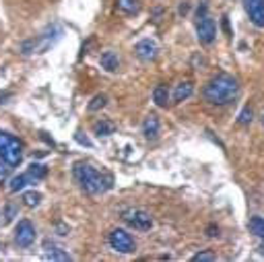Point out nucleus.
<instances>
[{
	"label": "nucleus",
	"mask_w": 264,
	"mask_h": 262,
	"mask_svg": "<svg viewBox=\"0 0 264 262\" xmlns=\"http://www.w3.org/2000/svg\"><path fill=\"white\" fill-rule=\"evenodd\" d=\"M238 95H240V83L236 77H231L227 73H219L203 89L205 102L211 106H227L234 102Z\"/></svg>",
	"instance_id": "obj_1"
},
{
	"label": "nucleus",
	"mask_w": 264,
	"mask_h": 262,
	"mask_svg": "<svg viewBox=\"0 0 264 262\" xmlns=\"http://www.w3.org/2000/svg\"><path fill=\"white\" fill-rule=\"evenodd\" d=\"M73 176H75L79 188H81L83 192L91 194V196L110 190V188H112V182H114L112 176H106V174H102V172H97L93 166H89V163H85V161L75 163Z\"/></svg>",
	"instance_id": "obj_2"
},
{
	"label": "nucleus",
	"mask_w": 264,
	"mask_h": 262,
	"mask_svg": "<svg viewBox=\"0 0 264 262\" xmlns=\"http://www.w3.org/2000/svg\"><path fill=\"white\" fill-rule=\"evenodd\" d=\"M60 34L62 31L58 27H52L48 31H44V34L31 38V40H25L21 44V54L23 56H33V54H46L58 40H60Z\"/></svg>",
	"instance_id": "obj_3"
},
{
	"label": "nucleus",
	"mask_w": 264,
	"mask_h": 262,
	"mask_svg": "<svg viewBox=\"0 0 264 262\" xmlns=\"http://www.w3.org/2000/svg\"><path fill=\"white\" fill-rule=\"evenodd\" d=\"M0 159L7 161L11 168L21 166V161H23V145H21V141L7 135V133H0Z\"/></svg>",
	"instance_id": "obj_4"
},
{
	"label": "nucleus",
	"mask_w": 264,
	"mask_h": 262,
	"mask_svg": "<svg viewBox=\"0 0 264 262\" xmlns=\"http://www.w3.org/2000/svg\"><path fill=\"white\" fill-rule=\"evenodd\" d=\"M122 221L128 227L137 229V232H149V229L153 227V217L143 209H124L122 211Z\"/></svg>",
	"instance_id": "obj_5"
},
{
	"label": "nucleus",
	"mask_w": 264,
	"mask_h": 262,
	"mask_svg": "<svg viewBox=\"0 0 264 262\" xmlns=\"http://www.w3.org/2000/svg\"><path fill=\"white\" fill-rule=\"evenodd\" d=\"M108 242H110L112 250H116L120 254H132L137 250L135 238H132L126 229H114V232L110 234V238H108Z\"/></svg>",
	"instance_id": "obj_6"
},
{
	"label": "nucleus",
	"mask_w": 264,
	"mask_h": 262,
	"mask_svg": "<svg viewBox=\"0 0 264 262\" xmlns=\"http://www.w3.org/2000/svg\"><path fill=\"white\" fill-rule=\"evenodd\" d=\"M196 36H198V42L205 44V46H209V44L215 42L217 27H215V21L209 15L198 17V21H196Z\"/></svg>",
	"instance_id": "obj_7"
},
{
	"label": "nucleus",
	"mask_w": 264,
	"mask_h": 262,
	"mask_svg": "<svg viewBox=\"0 0 264 262\" xmlns=\"http://www.w3.org/2000/svg\"><path fill=\"white\" fill-rule=\"evenodd\" d=\"M15 242L19 248H31L33 242H36V227H33L31 221L23 219L19 221L17 229H15Z\"/></svg>",
	"instance_id": "obj_8"
},
{
	"label": "nucleus",
	"mask_w": 264,
	"mask_h": 262,
	"mask_svg": "<svg viewBox=\"0 0 264 262\" xmlns=\"http://www.w3.org/2000/svg\"><path fill=\"white\" fill-rule=\"evenodd\" d=\"M244 7H246L250 21L256 27L264 29V0H244Z\"/></svg>",
	"instance_id": "obj_9"
},
{
	"label": "nucleus",
	"mask_w": 264,
	"mask_h": 262,
	"mask_svg": "<svg viewBox=\"0 0 264 262\" xmlns=\"http://www.w3.org/2000/svg\"><path fill=\"white\" fill-rule=\"evenodd\" d=\"M135 54L139 60L143 62H153L159 54V46L153 42V40H141L137 46H135Z\"/></svg>",
	"instance_id": "obj_10"
},
{
	"label": "nucleus",
	"mask_w": 264,
	"mask_h": 262,
	"mask_svg": "<svg viewBox=\"0 0 264 262\" xmlns=\"http://www.w3.org/2000/svg\"><path fill=\"white\" fill-rule=\"evenodd\" d=\"M159 133H161V122H159V116L157 114H149L143 122V135L147 141H157L159 139Z\"/></svg>",
	"instance_id": "obj_11"
},
{
	"label": "nucleus",
	"mask_w": 264,
	"mask_h": 262,
	"mask_svg": "<svg viewBox=\"0 0 264 262\" xmlns=\"http://www.w3.org/2000/svg\"><path fill=\"white\" fill-rule=\"evenodd\" d=\"M44 256L48 260H71L69 252H66L64 248H60V246H56V244H52L50 240L44 242Z\"/></svg>",
	"instance_id": "obj_12"
},
{
	"label": "nucleus",
	"mask_w": 264,
	"mask_h": 262,
	"mask_svg": "<svg viewBox=\"0 0 264 262\" xmlns=\"http://www.w3.org/2000/svg\"><path fill=\"white\" fill-rule=\"evenodd\" d=\"M99 64H102V69H104V71H108V73H116V71L120 69V58H118L116 52L108 50V52L102 54V58H99Z\"/></svg>",
	"instance_id": "obj_13"
},
{
	"label": "nucleus",
	"mask_w": 264,
	"mask_h": 262,
	"mask_svg": "<svg viewBox=\"0 0 264 262\" xmlns=\"http://www.w3.org/2000/svg\"><path fill=\"white\" fill-rule=\"evenodd\" d=\"M192 93H194V85L190 81H184V83L176 85V89H174V102L182 104V102L188 100V97H192Z\"/></svg>",
	"instance_id": "obj_14"
},
{
	"label": "nucleus",
	"mask_w": 264,
	"mask_h": 262,
	"mask_svg": "<svg viewBox=\"0 0 264 262\" xmlns=\"http://www.w3.org/2000/svg\"><path fill=\"white\" fill-rule=\"evenodd\" d=\"M114 133H116V124L110 122V120H99V122L93 124V135L99 137V139H102V137H110Z\"/></svg>",
	"instance_id": "obj_15"
},
{
	"label": "nucleus",
	"mask_w": 264,
	"mask_h": 262,
	"mask_svg": "<svg viewBox=\"0 0 264 262\" xmlns=\"http://www.w3.org/2000/svg\"><path fill=\"white\" fill-rule=\"evenodd\" d=\"M153 102L159 108H168V104H170V89H168V85H157L153 89Z\"/></svg>",
	"instance_id": "obj_16"
},
{
	"label": "nucleus",
	"mask_w": 264,
	"mask_h": 262,
	"mask_svg": "<svg viewBox=\"0 0 264 262\" xmlns=\"http://www.w3.org/2000/svg\"><path fill=\"white\" fill-rule=\"evenodd\" d=\"M116 7L124 15H137L141 11V3H139V0H116Z\"/></svg>",
	"instance_id": "obj_17"
},
{
	"label": "nucleus",
	"mask_w": 264,
	"mask_h": 262,
	"mask_svg": "<svg viewBox=\"0 0 264 262\" xmlns=\"http://www.w3.org/2000/svg\"><path fill=\"white\" fill-rule=\"evenodd\" d=\"M250 229L256 238H260L264 242V219L262 217H252L250 219Z\"/></svg>",
	"instance_id": "obj_18"
},
{
	"label": "nucleus",
	"mask_w": 264,
	"mask_h": 262,
	"mask_svg": "<svg viewBox=\"0 0 264 262\" xmlns=\"http://www.w3.org/2000/svg\"><path fill=\"white\" fill-rule=\"evenodd\" d=\"M27 174L31 176V180H44L48 176V168L42 166V163H31V168H29Z\"/></svg>",
	"instance_id": "obj_19"
},
{
	"label": "nucleus",
	"mask_w": 264,
	"mask_h": 262,
	"mask_svg": "<svg viewBox=\"0 0 264 262\" xmlns=\"http://www.w3.org/2000/svg\"><path fill=\"white\" fill-rule=\"evenodd\" d=\"M31 182V176L29 174H21V176H17V178H13L11 180V192H19V190H23L27 184Z\"/></svg>",
	"instance_id": "obj_20"
},
{
	"label": "nucleus",
	"mask_w": 264,
	"mask_h": 262,
	"mask_svg": "<svg viewBox=\"0 0 264 262\" xmlns=\"http://www.w3.org/2000/svg\"><path fill=\"white\" fill-rule=\"evenodd\" d=\"M23 203H25V207H38L40 203H42V194L40 192H25L23 194Z\"/></svg>",
	"instance_id": "obj_21"
},
{
	"label": "nucleus",
	"mask_w": 264,
	"mask_h": 262,
	"mask_svg": "<svg viewBox=\"0 0 264 262\" xmlns=\"http://www.w3.org/2000/svg\"><path fill=\"white\" fill-rule=\"evenodd\" d=\"M108 104V97L106 95H95L91 104H89V112H99V110H104Z\"/></svg>",
	"instance_id": "obj_22"
},
{
	"label": "nucleus",
	"mask_w": 264,
	"mask_h": 262,
	"mask_svg": "<svg viewBox=\"0 0 264 262\" xmlns=\"http://www.w3.org/2000/svg\"><path fill=\"white\" fill-rule=\"evenodd\" d=\"M252 120H254V114H252V108H244L242 112H240V116H238V122L242 124V126H248V124H252Z\"/></svg>",
	"instance_id": "obj_23"
},
{
	"label": "nucleus",
	"mask_w": 264,
	"mask_h": 262,
	"mask_svg": "<svg viewBox=\"0 0 264 262\" xmlns=\"http://www.w3.org/2000/svg\"><path fill=\"white\" fill-rule=\"evenodd\" d=\"M15 215H17V205L15 203H9L7 205V209H5V223H11L13 219H15Z\"/></svg>",
	"instance_id": "obj_24"
},
{
	"label": "nucleus",
	"mask_w": 264,
	"mask_h": 262,
	"mask_svg": "<svg viewBox=\"0 0 264 262\" xmlns=\"http://www.w3.org/2000/svg\"><path fill=\"white\" fill-rule=\"evenodd\" d=\"M9 170H11L9 163L0 159V184H5V182L9 180Z\"/></svg>",
	"instance_id": "obj_25"
},
{
	"label": "nucleus",
	"mask_w": 264,
	"mask_h": 262,
	"mask_svg": "<svg viewBox=\"0 0 264 262\" xmlns=\"http://www.w3.org/2000/svg\"><path fill=\"white\" fill-rule=\"evenodd\" d=\"M192 260H194V262H201V260H215V254H213V252H198V254L192 256Z\"/></svg>",
	"instance_id": "obj_26"
},
{
	"label": "nucleus",
	"mask_w": 264,
	"mask_h": 262,
	"mask_svg": "<svg viewBox=\"0 0 264 262\" xmlns=\"http://www.w3.org/2000/svg\"><path fill=\"white\" fill-rule=\"evenodd\" d=\"M75 139H77V141H79L81 145H85V147H91V141H89L87 137H83L81 133H77V135H75Z\"/></svg>",
	"instance_id": "obj_27"
},
{
	"label": "nucleus",
	"mask_w": 264,
	"mask_h": 262,
	"mask_svg": "<svg viewBox=\"0 0 264 262\" xmlns=\"http://www.w3.org/2000/svg\"><path fill=\"white\" fill-rule=\"evenodd\" d=\"M207 236H209V238H219V227L211 225V227L207 229Z\"/></svg>",
	"instance_id": "obj_28"
},
{
	"label": "nucleus",
	"mask_w": 264,
	"mask_h": 262,
	"mask_svg": "<svg viewBox=\"0 0 264 262\" xmlns=\"http://www.w3.org/2000/svg\"><path fill=\"white\" fill-rule=\"evenodd\" d=\"M180 13H182V15H186V13H188V5H186V3L180 7Z\"/></svg>",
	"instance_id": "obj_29"
},
{
	"label": "nucleus",
	"mask_w": 264,
	"mask_h": 262,
	"mask_svg": "<svg viewBox=\"0 0 264 262\" xmlns=\"http://www.w3.org/2000/svg\"><path fill=\"white\" fill-rule=\"evenodd\" d=\"M262 124H264V114H262Z\"/></svg>",
	"instance_id": "obj_30"
}]
</instances>
